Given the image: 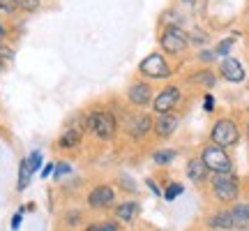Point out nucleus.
Wrapping results in <instances>:
<instances>
[{
	"label": "nucleus",
	"mask_w": 249,
	"mask_h": 231,
	"mask_svg": "<svg viewBox=\"0 0 249 231\" xmlns=\"http://www.w3.org/2000/svg\"><path fill=\"white\" fill-rule=\"evenodd\" d=\"M86 130L95 134L99 141H111L118 132V120L111 111H92L86 116Z\"/></svg>",
	"instance_id": "obj_1"
},
{
	"label": "nucleus",
	"mask_w": 249,
	"mask_h": 231,
	"mask_svg": "<svg viewBox=\"0 0 249 231\" xmlns=\"http://www.w3.org/2000/svg\"><path fill=\"white\" fill-rule=\"evenodd\" d=\"M210 139H213L214 146H219V148H229V146H235L238 139H240V132H238V125L229 120V118H222V120H217L213 127V132H210Z\"/></svg>",
	"instance_id": "obj_2"
},
{
	"label": "nucleus",
	"mask_w": 249,
	"mask_h": 231,
	"mask_svg": "<svg viewBox=\"0 0 249 231\" xmlns=\"http://www.w3.org/2000/svg\"><path fill=\"white\" fill-rule=\"evenodd\" d=\"M201 160L205 162V167L213 171V173H231V171H233L231 157L226 155V151H224V148L214 146V143L205 148L203 155H201Z\"/></svg>",
	"instance_id": "obj_3"
},
{
	"label": "nucleus",
	"mask_w": 249,
	"mask_h": 231,
	"mask_svg": "<svg viewBox=\"0 0 249 231\" xmlns=\"http://www.w3.org/2000/svg\"><path fill=\"white\" fill-rule=\"evenodd\" d=\"M210 183H213V192L219 201L238 199V180L233 173H214Z\"/></svg>",
	"instance_id": "obj_4"
},
{
	"label": "nucleus",
	"mask_w": 249,
	"mask_h": 231,
	"mask_svg": "<svg viewBox=\"0 0 249 231\" xmlns=\"http://www.w3.org/2000/svg\"><path fill=\"white\" fill-rule=\"evenodd\" d=\"M161 49L166 54H182L189 44V37L180 26H169L164 33H161Z\"/></svg>",
	"instance_id": "obj_5"
},
{
	"label": "nucleus",
	"mask_w": 249,
	"mask_h": 231,
	"mask_svg": "<svg viewBox=\"0 0 249 231\" xmlns=\"http://www.w3.org/2000/svg\"><path fill=\"white\" fill-rule=\"evenodd\" d=\"M139 72L150 77V79H169L173 70L169 67V62L164 60V56L160 54H150L148 58H143L141 65H139Z\"/></svg>",
	"instance_id": "obj_6"
},
{
	"label": "nucleus",
	"mask_w": 249,
	"mask_h": 231,
	"mask_svg": "<svg viewBox=\"0 0 249 231\" xmlns=\"http://www.w3.org/2000/svg\"><path fill=\"white\" fill-rule=\"evenodd\" d=\"M180 99H182V93H180L178 86H166L164 90H160L157 97L152 99V111L157 116L171 114L180 104Z\"/></svg>",
	"instance_id": "obj_7"
},
{
	"label": "nucleus",
	"mask_w": 249,
	"mask_h": 231,
	"mask_svg": "<svg viewBox=\"0 0 249 231\" xmlns=\"http://www.w3.org/2000/svg\"><path fill=\"white\" fill-rule=\"evenodd\" d=\"M124 130H127V134H129L132 139H143V136L152 130V118L148 114H134L127 118Z\"/></svg>",
	"instance_id": "obj_8"
},
{
	"label": "nucleus",
	"mask_w": 249,
	"mask_h": 231,
	"mask_svg": "<svg viewBox=\"0 0 249 231\" xmlns=\"http://www.w3.org/2000/svg\"><path fill=\"white\" fill-rule=\"evenodd\" d=\"M116 201V192H113V187L108 185H97L92 187L88 192V206L90 208H108V206H113Z\"/></svg>",
	"instance_id": "obj_9"
},
{
	"label": "nucleus",
	"mask_w": 249,
	"mask_h": 231,
	"mask_svg": "<svg viewBox=\"0 0 249 231\" xmlns=\"http://www.w3.org/2000/svg\"><path fill=\"white\" fill-rule=\"evenodd\" d=\"M178 125H180V118L176 114H164V116H160V118L152 123V130H155L157 136L166 139V136H171V134L178 130Z\"/></svg>",
	"instance_id": "obj_10"
},
{
	"label": "nucleus",
	"mask_w": 249,
	"mask_h": 231,
	"mask_svg": "<svg viewBox=\"0 0 249 231\" xmlns=\"http://www.w3.org/2000/svg\"><path fill=\"white\" fill-rule=\"evenodd\" d=\"M127 97L134 107H145L152 102V88L148 83H132L127 90Z\"/></svg>",
	"instance_id": "obj_11"
},
{
	"label": "nucleus",
	"mask_w": 249,
	"mask_h": 231,
	"mask_svg": "<svg viewBox=\"0 0 249 231\" xmlns=\"http://www.w3.org/2000/svg\"><path fill=\"white\" fill-rule=\"evenodd\" d=\"M222 77L226 81H233V83H240L242 79H245V70H242L240 60H235V58H226V60L222 62Z\"/></svg>",
	"instance_id": "obj_12"
},
{
	"label": "nucleus",
	"mask_w": 249,
	"mask_h": 231,
	"mask_svg": "<svg viewBox=\"0 0 249 231\" xmlns=\"http://www.w3.org/2000/svg\"><path fill=\"white\" fill-rule=\"evenodd\" d=\"M185 173H187V178L189 180H194V183H205L208 180V176H210V169L205 167V162L198 157V160H189L187 162V169H185Z\"/></svg>",
	"instance_id": "obj_13"
},
{
	"label": "nucleus",
	"mask_w": 249,
	"mask_h": 231,
	"mask_svg": "<svg viewBox=\"0 0 249 231\" xmlns=\"http://www.w3.org/2000/svg\"><path fill=\"white\" fill-rule=\"evenodd\" d=\"M81 139H83V130L81 127H67L60 134V139H58V148L60 151H74L81 143Z\"/></svg>",
	"instance_id": "obj_14"
},
{
	"label": "nucleus",
	"mask_w": 249,
	"mask_h": 231,
	"mask_svg": "<svg viewBox=\"0 0 249 231\" xmlns=\"http://www.w3.org/2000/svg\"><path fill=\"white\" fill-rule=\"evenodd\" d=\"M141 213V206L136 204V201H123L120 206H116V217L118 222H134L136 217Z\"/></svg>",
	"instance_id": "obj_15"
},
{
	"label": "nucleus",
	"mask_w": 249,
	"mask_h": 231,
	"mask_svg": "<svg viewBox=\"0 0 249 231\" xmlns=\"http://www.w3.org/2000/svg\"><path fill=\"white\" fill-rule=\"evenodd\" d=\"M235 229H247L249 227V204H235L229 211Z\"/></svg>",
	"instance_id": "obj_16"
},
{
	"label": "nucleus",
	"mask_w": 249,
	"mask_h": 231,
	"mask_svg": "<svg viewBox=\"0 0 249 231\" xmlns=\"http://www.w3.org/2000/svg\"><path fill=\"white\" fill-rule=\"evenodd\" d=\"M30 178H33V171H30V164H28V157L18 162V183H17V190L23 192L28 185H30Z\"/></svg>",
	"instance_id": "obj_17"
},
{
	"label": "nucleus",
	"mask_w": 249,
	"mask_h": 231,
	"mask_svg": "<svg viewBox=\"0 0 249 231\" xmlns=\"http://www.w3.org/2000/svg\"><path fill=\"white\" fill-rule=\"evenodd\" d=\"M208 224L213 227V229H233V220H231V213L229 211H222V213H214Z\"/></svg>",
	"instance_id": "obj_18"
},
{
	"label": "nucleus",
	"mask_w": 249,
	"mask_h": 231,
	"mask_svg": "<svg viewBox=\"0 0 249 231\" xmlns=\"http://www.w3.org/2000/svg\"><path fill=\"white\" fill-rule=\"evenodd\" d=\"M173 160H176V151H171V148H161V151H157L152 155V162L160 164V167H166V164H171Z\"/></svg>",
	"instance_id": "obj_19"
},
{
	"label": "nucleus",
	"mask_w": 249,
	"mask_h": 231,
	"mask_svg": "<svg viewBox=\"0 0 249 231\" xmlns=\"http://www.w3.org/2000/svg\"><path fill=\"white\" fill-rule=\"evenodd\" d=\"M86 231H120V224L118 222H95V224H88Z\"/></svg>",
	"instance_id": "obj_20"
},
{
	"label": "nucleus",
	"mask_w": 249,
	"mask_h": 231,
	"mask_svg": "<svg viewBox=\"0 0 249 231\" xmlns=\"http://www.w3.org/2000/svg\"><path fill=\"white\" fill-rule=\"evenodd\" d=\"M182 190H185V187L180 185V183H171V185L164 190V199H166V201H176V199L182 194Z\"/></svg>",
	"instance_id": "obj_21"
},
{
	"label": "nucleus",
	"mask_w": 249,
	"mask_h": 231,
	"mask_svg": "<svg viewBox=\"0 0 249 231\" xmlns=\"http://www.w3.org/2000/svg\"><path fill=\"white\" fill-rule=\"evenodd\" d=\"M42 162H44V157H42L39 151H33L28 155V164H30V171H33V173H35L37 169H42Z\"/></svg>",
	"instance_id": "obj_22"
},
{
	"label": "nucleus",
	"mask_w": 249,
	"mask_h": 231,
	"mask_svg": "<svg viewBox=\"0 0 249 231\" xmlns=\"http://www.w3.org/2000/svg\"><path fill=\"white\" fill-rule=\"evenodd\" d=\"M233 42H235V37H226V39H222L219 44L214 46V54H217V56H226L233 49Z\"/></svg>",
	"instance_id": "obj_23"
},
{
	"label": "nucleus",
	"mask_w": 249,
	"mask_h": 231,
	"mask_svg": "<svg viewBox=\"0 0 249 231\" xmlns=\"http://www.w3.org/2000/svg\"><path fill=\"white\" fill-rule=\"evenodd\" d=\"M192 81H196V83H205L208 88H213L217 79H214V74H210V72H201V74H194Z\"/></svg>",
	"instance_id": "obj_24"
},
{
	"label": "nucleus",
	"mask_w": 249,
	"mask_h": 231,
	"mask_svg": "<svg viewBox=\"0 0 249 231\" xmlns=\"http://www.w3.org/2000/svg\"><path fill=\"white\" fill-rule=\"evenodd\" d=\"M17 9H18V0H0V12L17 14Z\"/></svg>",
	"instance_id": "obj_25"
},
{
	"label": "nucleus",
	"mask_w": 249,
	"mask_h": 231,
	"mask_svg": "<svg viewBox=\"0 0 249 231\" xmlns=\"http://www.w3.org/2000/svg\"><path fill=\"white\" fill-rule=\"evenodd\" d=\"M42 5V0H18V9L23 12H37Z\"/></svg>",
	"instance_id": "obj_26"
},
{
	"label": "nucleus",
	"mask_w": 249,
	"mask_h": 231,
	"mask_svg": "<svg viewBox=\"0 0 249 231\" xmlns=\"http://www.w3.org/2000/svg\"><path fill=\"white\" fill-rule=\"evenodd\" d=\"M70 171H71V167L67 164V162H58V164H55V169H53V178L55 180H60V178L67 176Z\"/></svg>",
	"instance_id": "obj_27"
},
{
	"label": "nucleus",
	"mask_w": 249,
	"mask_h": 231,
	"mask_svg": "<svg viewBox=\"0 0 249 231\" xmlns=\"http://www.w3.org/2000/svg\"><path fill=\"white\" fill-rule=\"evenodd\" d=\"M65 222L70 224V227H79L81 224V211H70L67 217H65Z\"/></svg>",
	"instance_id": "obj_28"
},
{
	"label": "nucleus",
	"mask_w": 249,
	"mask_h": 231,
	"mask_svg": "<svg viewBox=\"0 0 249 231\" xmlns=\"http://www.w3.org/2000/svg\"><path fill=\"white\" fill-rule=\"evenodd\" d=\"M187 37H189L192 44H205L208 42V35H203V33H194V35H187Z\"/></svg>",
	"instance_id": "obj_29"
},
{
	"label": "nucleus",
	"mask_w": 249,
	"mask_h": 231,
	"mask_svg": "<svg viewBox=\"0 0 249 231\" xmlns=\"http://www.w3.org/2000/svg\"><path fill=\"white\" fill-rule=\"evenodd\" d=\"M21 220H23V208H18L14 213V217H12V231H17L21 227Z\"/></svg>",
	"instance_id": "obj_30"
},
{
	"label": "nucleus",
	"mask_w": 249,
	"mask_h": 231,
	"mask_svg": "<svg viewBox=\"0 0 249 231\" xmlns=\"http://www.w3.org/2000/svg\"><path fill=\"white\" fill-rule=\"evenodd\" d=\"M53 169H55V162H49L44 169H42V178H49V176H53Z\"/></svg>",
	"instance_id": "obj_31"
},
{
	"label": "nucleus",
	"mask_w": 249,
	"mask_h": 231,
	"mask_svg": "<svg viewBox=\"0 0 249 231\" xmlns=\"http://www.w3.org/2000/svg\"><path fill=\"white\" fill-rule=\"evenodd\" d=\"M214 51H201V54H198V58H201V60H205V62H210V60H214Z\"/></svg>",
	"instance_id": "obj_32"
},
{
	"label": "nucleus",
	"mask_w": 249,
	"mask_h": 231,
	"mask_svg": "<svg viewBox=\"0 0 249 231\" xmlns=\"http://www.w3.org/2000/svg\"><path fill=\"white\" fill-rule=\"evenodd\" d=\"M0 58H2V60H5V58H12V49H9V46H5V44H0Z\"/></svg>",
	"instance_id": "obj_33"
},
{
	"label": "nucleus",
	"mask_w": 249,
	"mask_h": 231,
	"mask_svg": "<svg viewBox=\"0 0 249 231\" xmlns=\"http://www.w3.org/2000/svg\"><path fill=\"white\" fill-rule=\"evenodd\" d=\"M120 185H124L127 190H129V192H134V190H136V185H134V183H129V178H127V176L120 178Z\"/></svg>",
	"instance_id": "obj_34"
},
{
	"label": "nucleus",
	"mask_w": 249,
	"mask_h": 231,
	"mask_svg": "<svg viewBox=\"0 0 249 231\" xmlns=\"http://www.w3.org/2000/svg\"><path fill=\"white\" fill-rule=\"evenodd\" d=\"M213 104H214V99H213V95H205V111H213Z\"/></svg>",
	"instance_id": "obj_35"
},
{
	"label": "nucleus",
	"mask_w": 249,
	"mask_h": 231,
	"mask_svg": "<svg viewBox=\"0 0 249 231\" xmlns=\"http://www.w3.org/2000/svg\"><path fill=\"white\" fill-rule=\"evenodd\" d=\"M148 185H150V187H152V192H155V194H160V187L155 185V183H152V180H148Z\"/></svg>",
	"instance_id": "obj_36"
},
{
	"label": "nucleus",
	"mask_w": 249,
	"mask_h": 231,
	"mask_svg": "<svg viewBox=\"0 0 249 231\" xmlns=\"http://www.w3.org/2000/svg\"><path fill=\"white\" fill-rule=\"evenodd\" d=\"M5 65H7V62H5V60H2V58H0V74L5 72Z\"/></svg>",
	"instance_id": "obj_37"
},
{
	"label": "nucleus",
	"mask_w": 249,
	"mask_h": 231,
	"mask_svg": "<svg viewBox=\"0 0 249 231\" xmlns=\"http://www.w3.org/2000/svg\"><path fill=\"white\" fill-rule=\"evenodd\" d=\"M182 2H185V5H194L196 0H182Z\"/></svg>",
	"instance_id": "obj_38"
},
{
	"label": "nucleus",
	"mask_w": 249,
	"mask_h": 231,
	"mask_svg": "<svg viewBox=\"0 0 249 231\" xmlns=\"http://www.w3.org/2000/svg\"><path fill=\"white\" fill-rule=\"evenodd\" d=\"M247 136H249V125H247Z\"/></svg>",
	"instance_id": "obj_39"
}]
</instances>
